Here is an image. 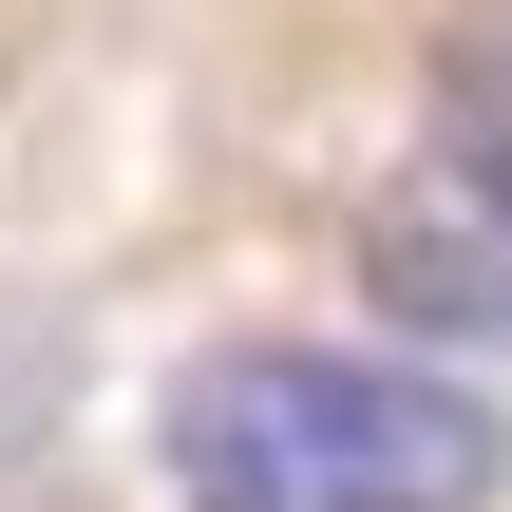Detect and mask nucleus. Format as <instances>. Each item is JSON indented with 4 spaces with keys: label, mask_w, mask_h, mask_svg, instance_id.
<instances>
[{
    "label": "nucleus",
    "mask_w": 512,
    "mask_h": 512,
    "mask_svg": "<svg viewBox=\"0 0 512 512\" xmlns=\"http://www.w3.org/2000/svg\"><path fill=\"white\" fill-rule=\"evenodd\" d=\"M171 475L247 512H494L512 437L475 380L380 342H228L171 380Z\"/></svg>",
    "instance_id": "f257e3e1"
},
{
    "label": "nucleus",
    "mask_w": 512,
    "mask_h": 512,
    "mask_svg": "<svg viewBox=\"0 0 512 512\" xmlns=\"http://www.w3.org/2000/svg\"><path fill=\"white\" fill-rule=\"evenodd\" d=\"M361 304H380L399 342L512 361V171H418V190L361 228Z\"/></svg>",
    "instance_id": "f03ea898"
},
{
    "label": "nucleus",
    "mask_w": 512,
    "mask_h": 512,
    "mask_svg": "<svg viewBox=\"0 0 512 512\" xmlns=\"http://www.w3.org/2000/svg\"><path fill=\"white\" fill-rule=\"evenodd\" d=\"M437 171H512V19H475L437 57Z\"/></svg>",
    "instance_id": "7ed1b4c3"
},
{
    "label": "nucleus",
    "mask_w": 512,
    "mask_h": 512,
    "mask_svg": "<svg viewBox=\"0 0 512 512\" xmlns=\"http://www.w3.org/2000/svg\"><path fill=\"white\" fill-rule=\"evenodd\" d=\"M190 512H247V494H190Z\"/></svg>",
    "instance_id": "20e7f679"
}]
</instances>
